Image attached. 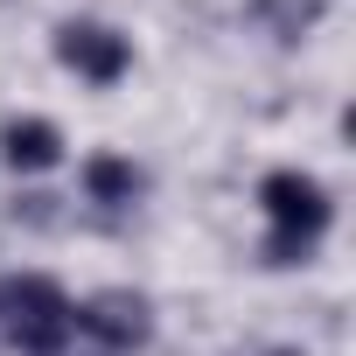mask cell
Instances as JSON below:
<instances>
[{"label": "cell", "instance_id": "obj_3", "mask_svg": "<svg viewBox=\"0 0 356 356\" xmlns=\"http://www.w3.org/2000/svg\"><path fill=\"white\" fill-rule=\"evenodd\" d=\"M56 56H63L77 77H91V84H119L126 63H133L126 35H112V29H98V22H70V29L56 35Z\"/></svg>", "mask_w": 356, "mask_h": 356}, {"label": "cell", "instance_id": "obj_4", "mask_svg": "<svg viewBox=\"0 0 356 356\" xmlns=\"http://www.w3.org/2000/svg\"><path fill=\"white\" fill-rule=\"evenodd\" d=\"M70 314H77V328H91V335L112 342V349L147 342V300H140V293H98V300H84V307H70Z\"/></svg>", "mask_w": 356, "mask_h": 356}, {"label": "cell", "instance_id": "obj_6", "mask_svg": "<svg viewBox=\"0 0 356 356\" xmlns=\"http://www.w3.org/2000/svg\"><path fill=\"white\" fill-rule=\"evenodd\" d=\"M84 189H91L98 203H133V189H140V175H133L126 161H112V154H98V161L84 168Z\"/></svg>", "mask_w": 356, "mask_h": 356}, {"label": "cell", "instance_id": "obj_1", "mask_svg": "<svg viewBox=\"0 0 356 356\" xmlns=\"http://www.w3.org/2000/svg\"><path fill=\"white\" fill-rule=\"evenodd\" d=\"M259 196H266V217H273L266 266H293V259H307V245L328 231V196H321V182H307V175L280 168V175H266Z\"/></svg>", "mask_w": 356, "mask_h": 356}, {"label": "cell", "instance_id": "obj_5", "mask_svg": "<svg viewBox=\"0 0 356 356\" xmlns=\"http://www.w3.org/2000/svg\"><path fill=\"white\" fill-rule=\"evenodd\" d=\"M0 154H8L15 168H56V154H63V140H56V126L49 119H15V126H0Z\"/></svg>", "mask_w": 356, "mask_h": 356}, {"label": "cell", "instance_id": "obj_2", "mask_svg": "<svg viewBox=\"0 0 356 356\" xmlns=\"http://www.w3.org/2000/svg\"><path fill=\"white\" fill-rule=\"evenodd\" d=\"M0 328H8L15 349H29V356H56V349L70 342L77 314H70V300H63L49 280L22 273V280H0Z\"/></svg>", "mask_w": 356, "mask_h": 356}]
</instances>
